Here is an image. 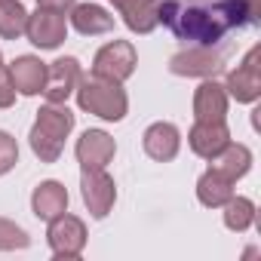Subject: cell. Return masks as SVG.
<instances>
[{
	"mask_svg": "<svg viewBox=\"0 0 261 261\" xmlns=\"http://www.w3.org/2000/svg\"><path fill=\"white\" fill-rule=\"evenodd\" d=\"M261 0H160L157 22L191 46H215L227 31L258 25Z\"/></svg>",
	"mask_w": 261,
	"mask_h": 261,
	"instance_id": "obj_1",
	"label": "cell"
},
{
	"mask_svg": "<svg viewBox=\"0 0 261 261\" xmlns=\"http://www.w3.org/2000/svg\"><path fill=\"white\" fill-rule=\"evenodd\" d=\"M74 129V114L65 105H43L37 111V123L31 129V151L40 157V163H56L62 157L65 139Z\"/></svg>",
	"mask_w": 261,
	"mask_h": 261,
	"instance_id": "obj_2",
	"label": "cell"
},
{
	"mask_svg": "<svg viewBox=\"0 0 261 261\" xmlns=\"http://www.w3.org/2000/svg\"><path fill=\"white\" fill-rule=\"evenodd\" d=\"M77 105L101 120H123L126 117V108H129V98L123 92V86L117 80H108V77H98V74H89V77H80L77 83Z\"/></svg>",
	"mask_w": 261,
	"mask_h": 261,
	"instance_id": "obj_3",
	"label": "cell"
},
{
	"mask_svg": "<svg viewBox=\"0 0 261 261\" xmlns=\"http://www.w3.org/2000/svg\"><path fill=\"white\" fill-rule=\"evenodd\" d=\"M139 59H136V46L129 40H111L108 46H101L95 53V62H92V74L98 77H108V80H129L136 71Z\"/></svg>",
	"mask_w": 261,
	"mask_h": 261,
	"instance_id": "obj_4",
	"label": "cell"
},
{
	"mask_svg": "<svg viewBox=\"0 0 261 261\" xmlns=\"http://www.w3.org/2000/svg\"><path fill=\"white\" fill-rule=\"evenodd\" d=\"M49 246H53V255L56 258H77L86 246V227L77 215H56L49 221Z\"/></svg>",
	"mask_w": 261,
	"mask_h": 261,
	"instance_id": "obj_5",
	"label": "cell"
},
{
	"mask_svg": "<svg viewBox=\"0 0 261 261\" xmlns=\"http://www.w3.org/2000/svg\"><path fill=\"white\" fill-rule=\"evenodd\" d=\"M224 68V53L212 46H191L188 53L172 56L169 71L178 77H215Z\"/></svg>",
	"mask_w": 261,
	"mask_h": 261,
	"instance_id": "obj_6",
	"label": "cell"
},
{
	"mask_svg": "<svg viewBox=\"0 0 261 261\" xmlns=\"http://www.w3.org/2000/svg\"><path fill=\"white\" fill-rule=\"evenodd\" d=\"M261 46H252L246 53V59L227 74V92L237 98V101H255L261 95Z\"/></svg>",
	"mask_w": 261,
	"mask_h": 261,
	"instance_id": "obj_7",
	"label": "cell"
},
{
	"mask_svg": "<svg viewBox=\"0 0 261 261\" xmlns=\"http://www.w3.org/2000/svg\"><path fill=\"white\" fill-rule=\"evenodd\" d=\"M80 62L74 56L56 59L53 65H46V83H43V95L49 105H65V98L77 89L80 83Z\"/></svg>",
	"mask_w": 261,
	"mask_h": 261,
	"instance_id": "obj_8",
	"label": "cell"
},
{
	"mask_svg": "<svg viewBox=\"0 0 261 261\" xmlns=\"http://www.w3.org/2000/svg\"><path fill=\"white\" fill-rule=\"evenodd\" d=\"M80 188H83V203H86L92 218H105L114 209L117 188H114V181L105 169H83Z\"/></svg>",
	"mask_w": 261,
	"mask_h": 261,
	"instance_id": "obj_9",
	"label": "cell"
},
{
	"mask_svg": "<svg viewBox=\"0 0 261 261\" xmlns=\"http://www.w3.org/2000/svg\"><path fill=\"white\" fill-rule=\"evenodd\" d=\"M28 40L40 49H56L65 34H68V22L65 13H53V10H37L34 16H28V28H25Z\"/></svg>",
	"mask_w": 261,
	"mask_h": 261,
	"instance_id": "obj_10",
	"label": "cell"
},
{
	"mask_svg": "<svg viewBox=\"0 0 261 261\" xmlns=\"http://www.w3.org/2000/svg\"><path fill=\"white\" fill-rule=\"evenodd\" d=\"M117 154V145L101 129H86L77 142V160L83 169H105Z\"/></svg>",
	"mask_w": 261,
	"mask_h": 261,
	"instance_id": "obj_11",
	"label": "cell"
},
{
	"mask_svg": "<svg viewBox=\"0 0 261 261\" xmlns=\"http://www.w3.org/2000/svg\"><path fill=\"white\" fill-rule=\"evenodd\" d=\"M117 7V13L123 16L126 28L136 34H151L160 22H157V4L160 0H111Z\"/></svg>",
	"mask_w": 261,
	"mask_h": 261,
	"instance_id": "obj_12",
	"label": "cell"
},
{
	"mask_svg": "<svg viewBox=\"0 0 261 261\" xmlns=\"http://www.w3.org/2000/svg\"><path fill=\"white\" fill-rule=\"evenodd\" d=\"M188 142H191L194 154H200V157L212 160V157H215L227 142H230L227 123H224V120H218V123H203V120H197V123H194V129H191V136H188Z\"/></svg>",
	"mask_w": 261,
	"mask_h": 261,
	"instance_id": "obj_13",
	"label": "cell"
},
{
	"mask_svg": "<svg viewBox=\"0 0 261 261\" xmlns=\"http://www.w3.org/2000/svg\"><path fill=\"white\" fill-rule=\"evenodd\" d=\"M145 154L157 163H169L175 154H178V145H181V136H178V129L172 123H154L148 126V133H145Z\"/></svg>",
	"mask_w": 261,
	"mask_h": 261,
	"instance_id": "obj_14",
	"label": "cell"
},
{
	"mask_svg": "<svg viewBox=\"0 0 261 261\" xmlns=\"http://www.w3.org/2000/svg\"><path fill=\"white\" fill-rule=\"evenodd\" d=\"M10 77H13V86L16 92L22 95H37L43 92V83H46V65L34 56H19L10 68Z\"/></svg>",
	"mask_w": 261,
	"mask_h": 261,
	"instance_id": "obj_15",
	"label": "cell"
},
{
	"mask_svg": "<svg viewBox=\"0 0 261 261\" xmlns=\"http://www.w3.org/2000/svg\"><path fill=\"white\" fill-rule=\"evenodd\" d=\"M194 117L203 123H218L227 117V92L215 80H206L194 92Z\"/></svg>",
	"mask_w": 261,
	"mask_h": 261,
	"instance_id": "obj_16",
	"label": "cell"
},
{
	"mask_svg": "<svg viewBox=\"0 0 261 261\" xmlns=\"http://www.w3.org/2000/svg\"><path fill=\"white\" fill-rule=\"evenodd\" d=\"M31 209H34V215L43 218V221H53L56 215L68 212V191H65V185H59V181H43V185H37L34 194H31Z\"/></svg>",
	"mask_w": 261,
	"mask_h": 261,
	"instance_id": "obj_17",
	"label": "cell"
},
{
	"mask_svg": "<svg viewBox=\"0 0 261 261\" xmlns=\"http://www.w3.org/2000/svg\"><path fill=\"white\" fill-rule=\"evenodd\" d=\"M249 166H252V154H249V148H246V145H233V142H227V145L212 157V166H209V169H215V172H221L224 178L237 181V178H243V175L249 172Z\"/></svg>",
	"mask_w": 261,
	"mask_h": 261,
	"instance_id": "obj_18",
	"label": "cell"
},
{
	"mask_svg": "<svg viewBox=\"0 0 261 261\" xmlns=\"http://www.w3.org/2000/svg\"><path fill=\"white\" fill-rule=\"evenodd\" d=\"M74 13H71V25L80 31V34H86V37H95V34H108V31H114V16H108V10H101V7H95V4H74L71 7Z\"/></svg>",
	"mask_w": 261,
	"mask_h": 261,
	"instance_id": "obj_19",
	"label": "cell"
},
{
	"mask_svg": "<svg viewBox=\"0 0 261 261\" xmlns=\"http://www.w3.org/2000/svg\"><path fill=\"white\" fill-rule=\"evenodd\" d=\"M197 197H200L203 206L218 209V206H224V203L233 197V181L224 178V175L215 172V169H206V172L200 175V181H197Z\"/></svg>",
	"mask_w": 261,
	"mask_h": 261,
	"instance_id": "obj_20",
	"label": "cell"
},
{
	"mask_svg": "<svg viewBox=\"0 0 261 261\" xmlns=\"http://www.w3.org/2000/svg\"><path fill=\"white\" fill-rule=\"evenodd\" d=\"M28 28V10L22 7V0H0V37L16 40Z\"/></svg>",
	"mask_w": 261,
	"mask_h": 261,
	"instance_id": "obj_21",
	"label": "cell"
},
{
	"mask_svg": "<svg viewBox=\"0 0 261 261\" xmlns=\"http://www.w3.org/2000/svg\"><path fill=\"white\" fill-rule=\"evenodd\" d=\"M252 221H255V206H252V200H246V197H230V200L224 203V224H227L230 230H246Z\"/></svg>",
	"mask_w": 261,
	"mask_h": 261,
	"instance_id": "obj_22",
	"label": "cell"
},
{
	"mask_svg": "<svg viewBox=\"0 0 261 261\" xmlns=\"http://www.w3.org/2000/svg\"><path fill=\"white\" fill-rule=\"evenodd\" d=\"M28 243H31L28 233H25L16 221L0 218V249H4V252H10V249H25Z\"/></svg>",
	"mask_w": 261,
	"mask_h": 261,
	"instance_id": "obj_23",
	"label": "cell"
},
{
	"mask_svg": "<svg viewBox=\"0 0 261 261\" xmlns=\"http://www.w3.org/2000/svg\"><path fill=\"white\" fill-rule=\"evenodd\" d=\"M16 163H19V145L10 133L0 129V175H7Z\"/></svg>",
	"mask_w": 261,
	"mask_h": 261,
	"instance_id": "obj_24",
	"label": "cell"
},
{
	"mask_svg": "<svg viewBox=\"0 0 261 261\" xmlns=\"http://www.w3.org/2000/svg\"><path fill=\"white\" fill-rule=\"evenodd\" d=\"M13 101H16V86H13L10 71L4 68V71H0V108H10Z\"/></svg>",
	"mask_w": 261,
	"mask_h": 261,
	"instance_id": "obj_25",
	"label": "cell"
},
{
	"mask_svg": "<svg viewBox=\"0 0 261 261\" xmlns=\"http://www.w3.org/2000/svg\"><path fill=\"white\" fill-rule=\"evenodd\" d=\"M74 4H77V0H37L40 10H53V13H68Z\"/></svg>",
	"mask_w": 261,
	"mask_h": 261,
	"instance_id": "obj_26",
	"label": "cell"
},
{
	"mask_svg": "<svg viewBox=\"0 0 261 261\" xmlns=\"http://www.w3.org/2000/svg\"><path fill=\"white\" fill-rule=\"evenodd\" d=\"M4 68H7V65H4V56H0V71H4Z\"/></svg>",
	"mask_w": 261,
	"mask_h": 261,
	"instance_id": "obj_27",
	"label": "cell"
}]
</instances>
